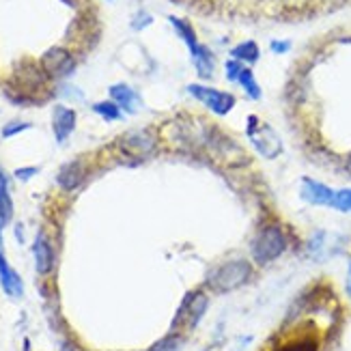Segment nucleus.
I'll return each instance as SVG.
<instances>
[{
	"label": "nucleus",
	"mask_w": 351,
	"mask_h": 351,
	"mask_svg": "<svg viewBox=\"0 0 351 351\" xmlns=\"http://www.w3.org/2000/svg\"><path fill=\"white\" fill-rule=\"evenodd\" d=\"M33 254H35V265L39 274H50L54 267V250L50 246L48 237L43 233L37 235L35 243H33Z\"/></svg>",
	"instance_id": "obj_13"
},
{
	"label": "nucleus",
	"mask_w": 351,
	"mask_h": 351,
	"mask_svg": "<svg viewBox=\"0 0 351 351\" xmlns=\"http://www.w3.org/2000/svg\"><path fill=\"white\" fill-rule=\"evenodd\" d=\"M237 84H239L243 90H246L250 99H261V86L256 84L254 73H252L248 67H243V69H241L239 78H237Z\"/></svg>",
	"instance_id": "obj_19"
},
{
	"label": "nucleus",
	"mask_w": 351,
	"mask_h": 351,
	"mask_svg": "<svg viewBox=\"0 0 351 351\" xmlns=\"http://www.w3.org/2000/svg\"><path fill=\"white\" fill-rule=\"evenodd\" d=\"M41 67L45 73L52 75V78H67L75 69V60L65 48L54 45V48H50L41 56Z\"/></svg>",
	"instance_id": "obj_6"
},
{
	"label": "nucleus",
	"mask_w": 351,
	"mask_h": 351,
	"mask_svg": "<svg viewBox=\"0 0 351 351\" xmlns=\"http://www.w3.org/2000/svg\"><path fill=\"white\" fill-rule=\"evenodd\" d=\"M224 69H226V80H231V82H237V78H239V73H241L243 65L239 63V60L231 58V60H226Z\"/></svg>",
	"instance_id": "obj_24"
},
{
	"label": "nucleus",
	"mask_w": 351,
	"mask_h": 351,
	"mask_svg": "<svg viewBox=\"0 0 351 351\" xmlns=\"http://www.w3.org/2000/svg\"><path fill=\"white\" fill-rule=\"evenodd\" d=\"M250 276H252V265L248 261H243V258H237V261H228L218 269H213L207 278V285L218 293H228L233 289L246 285Z\"/></svg>",
	"instance_id": "obj_2"
},
{
	"label": "nucleus",
	"mask_w": 351,
	"mask_h": 351,
	"mask_svg": "<svg viewBox=\"0 0 351 351\" xmlns=\"http://www.w3.org/2000/svg\"><path fill=\"white\" fill-rule=\"evenodd\" d=\"M0 233H3V228H0ZM0 285H3L5 293L11 298H20L24 293L22 278L18 276V271L7 263L5 248H3V235H0Z\"/></svg>",
	"instance_id": "obj_9"
},
{
	"label": "nucleus",
	"mask_w": 351,
	"mask_h": 351,
	"mask_svg": "<svg viewBox=\"0 0 351 351\" xmlns=\"http://www.w3.org/2000/svg\"><path fill=\"white\" fill-rule=\"evenodd\" d=\"M37 173H39L37 166H28V169H18L13 175H15V179H20V181H24V183H26L28 179H33Z\"/></svg>",
	"instance_id": "obj_26"
},
{
	"label": "nucleus",
	"mask_w": 351,
	"mask_h": 351,
	"mask_svg": "<svg viewBox=\"0 0 351 351\" xmlns=\"http://www.w3.org/2000/svg\"><path fill=\"white\" fill-rule=\"evenodd\" d=\"M347 293L351 295V278H347Z\"/></svg>",
	"instance_id": "obj_29"
},
{
	"label": "nucleus",
	"mask_w": 351,
	"mask_h": 351,
	"mask_svg": "<svg viewBox=\"0 0 351 351\" xmlns=\"http://www.w3.org/2000/svg\"><path fill=\"white\" fill-rule=\"evenodd\" d=\"M181 341H183L181 334H169V337L162 339L160 343H156L149 351H177L179 345H181Z\"/></svg>",
	"instance_id": "obj_22"
},
{
	"label": "nucleus",
	"mask_w": 351,
	"mask_h": 351,
	"mask_svg": "<svg viewBox=\"0 0 351 351\" xmlns=\"http://www.w3.org/2000/svg\"><path fill=\"white\" fill-rule=\"evenodd\" d=\"M151 22H154V18H151L149 13H145V11H138L134 15V20H132V28L134 30H143L145 26H149Z\"/></svg>",
	"instance_id": "obj_25"
},
{
	"label": "nucleus",
	"mask_w": 351,
	"mask_h": 351,
	"mask_svg": "<svg viewBox=\"0 0 351 351\" xmlns=\"http://www.w3.org/2000/svg\"><path fill=\"white\" fill-rule=\"evenodd\" d=\"M154 147H156L154 136H151L149 132H145V130L132 132V134H128V136L121 138V149L128 151V154H132V156H138V158H145Z\"/></svg>",
	"instance_id": "obj_11"
},
{
	"label": "nucleus",
	"mask_w": 351,
	"mask_h": 351,
	"mask_svg": "<svg viewBox=\"0 0 351 351\" xmlns=\"http://www.w3.org/2000/svg\"><path fill=\"white\" fill-rule=\"evenodd\" d=\"M231 56L239 60V63H256L258 56H261V50H258L254 41H243L231 50Z\"/></svg>",
	"instance_id": "obj_17"
},
{
	"label": "nucleus",
	"mask_w": 351,
	"mask_h": 351,
	"mask_svg": "<svg viewBox=\"0 0 351 351\" xmlns=\"http://www.w3.org/2000/svg\"><path fill=\"white\" fill-rule=\"evenodd\" d=\"M188 93L192 97H196L201 104H205L207 108L218 114L224 117L233 110L235 106V95L226 93V90H218V88H211V86H203V84H190L188 86Z\"/></svg>",
	"instance_id": "obj_3"
},
{
	"label": "nucleus",
	"mask_w": 351,
	"mask_h": 351,
	"mask_svg": "<svg viewBox=\"0 0 351 351\" xmlns=\"http://www.w3.org/2000/svg\"><path fill=\"white\" fill-rule=\"evenodd\" d=\"M300 196L304 203L308 205H319V207H332L334 201V190L328 188L326 183L311 179V177H304L302 179V188H300Z\"/></svg>",
	"instance_id": "obj_7"
},
{
	"label": "nucleus",
	"mask_w": 351,
	"mask_h": 351,
	"mask_svg": "<svg viewBox=\"0 0 351 351\" xmlns=\"http://www.w3.org/2000/svg\"><path fill=\"white\" fill-rule=\"evenodd\" d=\"M289 48H291L289 41H271V52H276V54H285Z\"/></svg>",
	"instance_id": "obj_27"
},
{
	"label": "nucleus",
	"mask_w": 351,
	"mask_h": 351,
	"mask_svg": "<svg viewBox=\"0 0 351 351\" xmlns=\"http://www.w3.org/2000/svg\"><path fill=\"white\" fill-rule=\"evenodd\" d=\"M345 169H347V173H349V175H351V158H349V160H347V166H345Z\"/></svg>",
	"instance_id": "obj_28"
},
{
	"label": "nucleus",
	"mask_w": 351,
	"mask_h": 351,
	"mask_svg": "<svg viewBox=\"0 0 351 351\" xmlns=\"http://www.w3.org/2000/svg\"><path fill=\"white\" fill-rule=\"evenodd\" d=\"M108 93H110L112 101L119 106L121 110L134 114L136 110L141 108V97H138V93H136V90L132 86H128V84H112Z\"/></svg>",
	"instance_id": "obj_12"
},
{
	"label": "nucleus",
	"mask_w": 351,
	"mask_h": 351,
	"mask_svg": "<svg viewBox=\"0 0 351 351\" xmlns=\"http://www.w3.org/2000/svg\"><path fill=\"white\" fill-rule=\"evenodd\" d=\"M289 237L280 224H265L252 241V258L258 265H267L285 254Z\"/></svg>",
	"instance_id": "obj_1"
},
{
	"label": "nucleus",
	"mask_w": 351,
	"mask_h": 351,
	"mask_svg": "<svg viewBox=\"0 0 351 351\" xmlns=\"http://www.w3.org/2000/svg\"><path fill=\"white\" fill-rule=\"evenodd\" d=\"M75 110L67 108V106H56L52 112V130H54V138L56 143H65L71 132L75 130Z\"/></svg>",
	"instance_id": "obj_10"
},
{
	"label": "nucleus",
	"mask_w": 351,
	"mask_h": 351,
	"mask_svg": "<svg viewBox=\"0 0 351 351\" xmlns=\"http://www.w3.org/2000/svg\"><path fill=\"white\" fill-rule=\"evenodd\" d=\"M171 22H173V26H175V30H177V35L186 41V45H188V50H190V54H194L198 48H201V43H198V39H196V33H194V28L186 22V20H179V18H171Z\"/></svg>",
	"instance_id": "obj_18"
},
{
	"label": "nucleus",
	"mask_w": 351,
	"mask_h": 351,
	"mask_svg": "<svg viewBox=\"0 0 351 351\" xmlns=\"http://www.w3.org/2000/svg\"><path fill=\"white\" fill-rule=\"evenodd\" d=\"M192 60H194V67H196V71H198L201 78H211V73H213V54H211L209 48L201 45V48L192 54Z\"/></svg>",
	"instance_id": "obj_16"
},
{
	"label": "nucleus",
	"mask_w": 351,
	"mask_h": 351,
	"mask_svg": "<svg viewBox=\"0 0 351 351\" xmlns=\"http://www.w3.org/2000/svg\"><path fill=\"white\" fill-rule=\"evenodd\" d=\"M28 128H30V123H26V121H11V123H7L3 128V138H9V136H15Z\"/></svg>",
	"instance_id": "obj_23"
},
{
	"label": "nucleus",
	"mask_w": 351,
	"mask_h": 351,
	"mask_svg": "<svg viewBox=\"0 0 351 351\" xmlns=\"http://www.w3.org/2000/svg\"><path fill=\"white\" fill-rule=\"evenodd\" d=\"M56 181H58V186L63 188V190H67V192L75 190L84 181V166L80 162H69V164H65L63 169L58 171Z\"/></svg>",
	"instance_id": "obj_14"
},
{
	"label": "nucleus",
	"mask_w": 351,
	"mask_h": 351,
	"mask_svg": "<svg viewBox=\"0 0 351 351\" xmlns=\"http://www.w3.org/2000/svg\"><path fill=\"white\" fill-rule=\"evenodd\" d=\"M248 136H250L252 145L256 147V151L261 156H265V158H276L280 154L282 145H280V138L276 136V132H274L271 128H267V125L258 123L256 117H250L248 119Z\"/></svg>",
	"instance_id": "obj_5"
},
{
	"label": "nucleus",
	"mask_w": 351,
	"mask_h": 351,
	"mask_svg": "<svg viewBox=\"0 0 351 351\" xmlns=\"http://www.w3.org/2000/svg\"><path fill=\"white\" fill-rule=\"evenodd\" d=\"M319 349H322V339L313 330L295 332L293 337L280 341L274 347V351H319Z\"/></svg>",
	"instance_id": "obj_8"
},
{
	"label": "nucleus",
	"mask_w": 351,
	"mask_h": 351,
	"mask_svg": "<svg viewBox=\"0 0 351 351\" xmlns=\"http://www.w3.org/2000/svg\"><path fill=\"white\" fill-rule=\"evenodd\" d=\"M13 218V201L9 194V175L0 166V228H5Z\"/></svg>",
	"instance_id": "obj_15"
},
{
	"label": "nucleus",
	"mask_w": 351,
	"mask_h": 351,
	"mask_svg": "<svg viewBox=\"0 0 351 351\" xmlns=\"http://www.w3.org/2000/svg\"><path fill=\"white\" fill-rule=\"evenodd\" d=\"M332 209L343 211V213H351V188H345V190L334 192Z\"/></svg>",
	"instance_id": "obj_21"
},
{
	"label": "nucleus",
	"mask_w": 351,
	"mask_h": 351,
	"mask_svg": "<svg viewBox=\"0 0 351 351\" xmlns=\"http://www.w3.org/2000/svg\"><path fill=\"white\" fill-rule=\"evenodd\" d=\"M93 110H95L99 117H104L106 121H119V119H121V108H119V106H117L112 99H106V101L95 104V106H93Z\"/></svg>",
	"instance_id": "obj_20"
},
{
	"label": "nucleus",
	"mask_w": 351,
	"mask_h": 351,
	"mask_svg": "<svg viewBox=\"0 0 351 351\" xmlns=\"http://www.w3.org/2000/svg\"><path fill=\"white\" fill-rule=\"evenodd\" d=\"M205 311H207V295L203 291H190L186 300L181 302V308L173 322V330L177 328L192 330L203 319Z\"/></svg>",
	"instance_id": "obj_4"
}]
</instances>
